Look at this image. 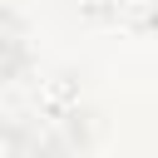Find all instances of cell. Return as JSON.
<instances>
[{
    "instance_id": "3957f363",
    "label": "cell",
    "mask_w": 158,
    "mask_h": 158,
    "mask_svg": "<svg viewBox=\"0 0 158 158\" xmlns=\"http://www.w3.org/2000/svg\"><path fill=\"white\" fill-rule=\"evenodd\" d=\"M20 69H25V40H20V30L0 15V84L15 79Z\"/></svg>"
},
{
    "instance_id": "7a4b0ae2",
    "label": "cell",
    "mask_w": 158,
    "mask_h": 158,
    "mask_svg": "<svg viewBox=\"0 0 158 158\" xmlns=\"http://www.w3.org/2000/svg\"><path fill=\"white\" fill-rule=\"evenodd\" d=\"M89 10L118 30H158V0H89Z\"/></svg>"
},
{
    "instance_id": "6da1fadb",
    "label": "cell",
    "mask_w": 158,
    "mask_h": 158,
    "mask_svg": "<svg viewBox=\"0 0 158 158\" xmlns=\"http://www.w3.org/2000/svg\"><path fill=\"white\" fill-rule=\"evenodd\" d=\"M84 138V109H54V104H30L20 99L15 118H10V143L30 158H54L69 153Z\"/></svg>"
}]
</instances>
